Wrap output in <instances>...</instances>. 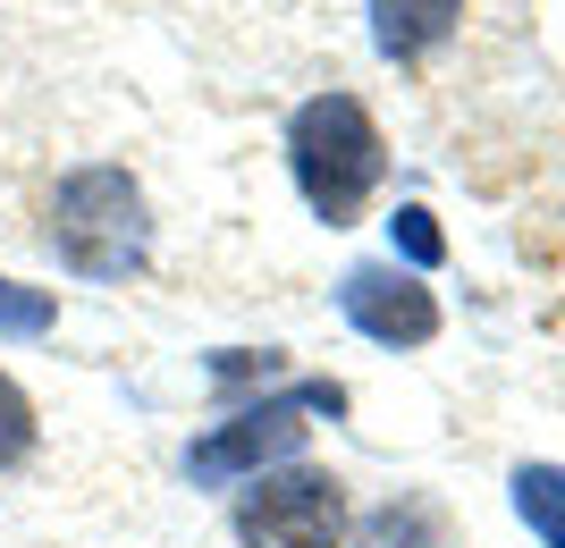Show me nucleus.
I'll return each instance as SVG.
<instances>
[{
	"label": "nucleus",
	"mask_w": 565,
	"mask_h": 548,
	"mask_svg": "<svg viewBox=\"0 0 565 548\" xmlns=\"http://www.w3.org/2000/svg\"><path fill=\"white\" fill-rule=\"evenodd\" d=\"M287 169H296V186H305V203L330 228H347L363 203H372V186L388 178V143H380L372 110L354 94H312L296 119H287Z\"/></svg>",
	"instance_id": "f257e3e1"
},
{
	"label": "nucleus",
	"mask_w": 565,
	"mask_h": 548,
	"mask_svg": "<svg viewBox=\"0 0 565 548\" xmlns=\"http://www.w3.org/2000/svg\"><path fill=\"white\" fill-rule=\"evenodd\" d=\"M43 245L76 279H127V270H143V254H152L143 186L127 169H76V178H60V194L43 212Z\"/></svg>",
	"instance_id": "f03ea898"
},
{
	"label": "nucleus",
	"mask_w": 565,
	"mask_h": 548,
	"mask_svg": "<svg viewBox=\"0 0 565 548\" xmlns=\"http://www.w3.org/2000/svg\"><path fill=\"white\" fill-rule=\"evenodd\" d=\"M236 540L245 548H338L347 540V481L321 464H279L254 473L236 498Z\"/></svg>",
	"instance_id": "7ed1b4c3"
},
{
	"label": "nucleus",
	"mask_w": 565,
	"mask_h": 548,
	"mask_svg": "<svg viewBox=\"0 0 565 548\" xmlns=\"http://www.w3.org/2000/svg\"><path fill=\"white\" fill-rule=\"evenodd\" d=\"M347 397H338L330 380H305V388H287V397H262V406H245L236 422H220L212 439H194L186 448V473L194 481H245L262 473V464H279V455L305 448V413H338Z\"/></svg>",
	"instance_id": "20e7f679"
},
{
	"label": "nucleus",
	"mask_w": 565,
	"mask_h": 548,
	"mask_svg": "<svg viewBox=\"0 0 565 548\" xmlns=\"http://www.w3.org/2000/svg\"><path fill=\"white\" fill-rule=\"evenodd\" d=\"M338 304H347V321L372 346H430L439 337V296L397 262H354L338 279Z\"/></svg>",
	"instance_id": "39448f33"
},
{
	"label": "nucleus",
	"mask_w": 565,
	"mask_h": 548,
	"mask_svg": "<svg viewBox=\"0 0 565 548\" xmlns=\"http://www.w3.org/2000/svg\"><path fill=\"white\" fill-rule=\"evenodd\" d=\"M456 9L465 0H372V43L380 60H423L456 34Z\"/></svg>",
	"instance_id": "423d86ee"
},
{
	"label": "nucleus",
	"mask_w": 565,
	"mask_h": 548,
	"mask_svg": "<svg viewBox=\"0 0 565 548\" xmlns=\"http://www.w3.org/2000/svg\"><path fill=\"white\" fill-rule=\"evenodd\" d=\"M515 515L541 531L548 548H565V464H523L515 473Z\"/></svg>",
	"instance_id": "0eeeda50"
},
{
	"label": "nucleus",
	"mask_w": 565,
	"mask_h": 548,
	"mask_svg": "<svg viewBox=\"0 0 565 548\" xmlns=\"http://www.w3.org/2000/svg\"><path fill=\"white\" fill-rule=\"evenodd\" d=\"M363 548H448V540H439V515L423 498H397L363 524Z\"/></svg>",
	"instance_id": "6e6552de"
},
{
	"label": "nucleus",
	"mask_w": 565,
	"mask_h": 548,
	"mask_svg": "<svg viewBox=\"0 0 565 548\" xmlns=\"http://www.w3.org/2000/svg\"><path fill=\"white\" fill-rule=\"evenodd\" d=\"M51 321H60L51 287H18V279H0V337H43Z\"/></svg>",
	"instance_id": "1a4fd4ad"
},
{
	"label": "nucleus",
	"mask_w": 565,
	"mask_h": 548,
	"mask_svg": "<svg viewBox=\"0 0 565 548\" xmlns=\"http://www.w3.org/2000/svg\"><path fill=\"white\" fill-rule=\"evenodd\" d=\"M25 455H34V406H25V388L0 372V473H18Z\"/></svg>",
	"instance_id": "9d476101"
},
{
	"label": "nucleus",
	"mask_w": 565,
	"mask_h": 548,
	"mask_svg": "<svg viewBox=\"0 0 565 548\" xmlns=\"http://www.w3.org/2000/svg\"><path fill=\"white\" fill-rule=\"evenodd\" d=\"M388 237H397V254H405L414 270H430L439 254H448V245H439V228H430V212H423V203H397V219H388Z\"/></svg>",
	"instance_id": "9b49d317"
}]
</instances>
